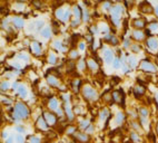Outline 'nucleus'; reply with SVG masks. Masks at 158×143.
I'll list each match as a JSON object with an SVG mask.
<instances>
[{
    "label": "nucleus",
    "instance_id": "nucleus-2",
    "mask_svg": "<svg viewBox=\"0 0 158 143\" xmlns=\"http://www.w3.org/2000/svg\"><path fill=\"white\" fill-rule=\"evenodd\" d=\"M113 99L117 102V103H123L124 104V94H123V91H117V92L113 93Z\"/></svg>",
    "mask_w": 158,
    "mask_h": 143
},
{
    "label": "nucleus",
    "instance_id": "nucleus-3",
    "mask_svg": "<svg viewBox=\"0 0 158 143\" xmlns=\"http://www.w3.org/2000/svg\"><path fill=\"white\" fill-rule=\"evenodd\" d=\"M140 11L144 14H150V12H153V8L147 1H145V2H142V5H140Z\"/></svg>",
    "mask_w": 158,
    "mask_h": 143
},
{
    "label": "nucleus",
    "instance_id": "nucleus-9",
    "mask_svg": "<svg viewBox=\"0 0 158 143\" xmlns=\"http://www.w3.org/2000/svg\"><path fill=\"white\" fill-rule=\"evenodd\" d=\"M106 58L108 62H110L111 59H113V56H111V53L110 51H106Z\"/></svg>",
    "mask_w": 158,
    "mask_h": 143
},
{
    "label": "nucleus",
    "instance_id": "nucleus-12",
    "mask_svg": "<svg viewBox=\"0 0 158 143\" xmlns=\"http://www.w3.org/2000/svg\"><path fill=\"white\" fill-rule=\"evenodd\" d=\"M42 34H43V36H45V37H49V29H46V30H43V33H42Z\"/></svg>",
    "mask_w": 158,
    "mask_h": 143
},
{
    "label": "nucleus",
    "instance_id": "nucleus-11",
    "mask_svg": "<svg viewBox=\"0 0 158 143\" xmlns=\"http://www.w3.org/2000/svg\"><path fill=\"white\" fill-rule=\"evenodd\" d=\"M19 92H20V94H21L22 96H25V95H26V90H25V87L20 86V88H19Z\"/></svg>",
    "mask_w": 158,
    "mask_h": 143
},
{
    "label": "nucleus",
    "instance_id": "nucleus-16",
    "mask_svg": "<svg viewBox=\"0 0 158 143\" xmlns=\"http://www.w3.org/2000/svg\"><path fill=\"white\" fill-rule=\"evenodd\" d=\"M156 11H157V15H158V7H157V9H156Z\"/></svg>",
    "mask_w": 158,
    "mask_h": 143
},
{
    "label": "nucleus",
    "instance_id": "nucleus-10",
    "mask_svg": "<svg viewBox=\"0 0 158 143\" xmlns=\"http://www.w3.org/2000/svg\"><path fill=\"white\" fill-rule=\"evenodd\" d=\"M15 23H16V25H18V27H21V26H22V20H21V19L16 18V19H15Z\"/></svg>",
    "mask_w": 158,
    "mask_h": 143
},
{
    "label": "nucleus",
    "instance_id": "nucleus-13",
    "mask_svg": "<svg viewBox=\"0 0 158 143\" xmlns=\"http://www.w3.org/2000/svg\"><path fill=\"white\" fill-rule=\"evenodd\" d=\"M7 86H8L7 83H2V84H1V88H2V90H7Z\"/></svg>",
    "mask_w": 158,
    "mask_h": 143
},
{
    "label": "nucleus",
    "instance_id": "nucleus-4",
    "mask_svg": "<svg viewBox=\"0 0 158 143\" xmlns=\"http://www.w3.org/2000/svg\"><path fill=\"white\" fill-rule=\"evenodd\" d=\"M134 26H135L136 28H138V29L144 28V27H145V20H144V19H136V20L134 21Z\"/></svg>",
    "mask_w": 158,
    "mask_h": 143
},
{
    "label": "nucleus",
    "instance_id": "nucleus-14",
    "mask_svg": "<svg viewBox=\"0 0 158 143\" xmlns=\"http://www.w3.org/2000/svg\"><path fill=\"white\" fill-rule=\"evenodd\" d=\"M133 49H134V51H139V47H138V46H134Z\"/></svg>",
    "mask_w": 158,
    "mask_h": 143
},
{
    "label": "nucleus",
    "instance_id": "nucleus-8",
    "mask_svg": "<svg viewBox=\"0 0 158 143\" xmlns=\"http://www.w3.org/2000/svg\"><path fill=\"white\" fill-rule=\"evenodd\" d=\"M107 39H110V42H111V44L113 45H116L117 42H118V39H117L115 36H111V37H106Z\"/></svg>",
    "mask_w": 158,
    "mask_h": 143
},
{
    "label": "nucleus",
    "instance_id": "nucleus-6",
    "mask_svg": "<svg viewBox=\"0 0 158 143\" xmlns=\"http://www.w3.org/2000/svg\"><path fill=\"white\" fill-rule=\"evenodd\" d=\"M148 45L151 48H156L157 47V40L156 39H150L149 42H148Z\"/></svg>",
    "mask_w": 158,
    "mask_h": 143
},
{
    "label": "nucleus",
    "instance_id": "nucleus-5",
    "mask_svg": "<svg viewBox=\"0 0 158 143\" xmlns=\"http://www.w3.org/2000/svg\"><path fill=\"white\" fill-rule=\"evenodd\" d=\"M142 67L145 69V70H151V72H154L155 70V67L151 65V64H149V63H147V62H145V63H142Z\"/></svg>",
    "mask_w": 158,
    "mask_h": 143
},
{
    "label": "nucleus",
    "instance_id": "nucleus-15",
    "mask_svg": "<svg viewBox=\"0 0 158 143\" xmlns=\"http://www.w3.org/2000/svg\"><path fill=\"white\" fill-rule=\"evenodd\" d=\"M115 62H116V63H115V65H114V66H115V67H118V66H119V63H118V60H115Z\"/></svg>",
    "mask_w": 158,
    "mask_h": 143
},
{
    "label": "nucleus",
    "instance_id": "nucleus-1",
    "mask_svg": "<svg viewBox=\"0 0 158 143\" xmlns=\"http://www.w3.org/2000/svg\"><path fill=\"white\" fill-rule=\"evenodd\" d=\"M16 115L17 118H27L28 115V109L22 104H17L16 106Z\"/></svg>",
    "mask_w": 158,
    "mask_h": 143
},
{
    "label": "nucleus",
    "instance_id": "nucleus-7",
    "mask_svg": "<svg viewBox=\"0 0 158 143\" xmlns=\"http://www.w3.org/2000/svg\"><path fill=\"white\" fill-rule=\"evenodd\" d=\"M134 92H135V94L138 96L139 94H142V93L145 92V88H144V87H138V88H137V90H135Z\"/></svg>",
    "mask_w": 158,
    "mask_h": 143
}]
</instances>
